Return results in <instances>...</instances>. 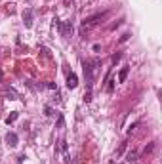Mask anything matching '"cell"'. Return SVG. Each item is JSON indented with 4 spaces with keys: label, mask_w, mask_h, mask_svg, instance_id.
I'll return each instance as SVG.
<instances>
[{
    "label": "cell",
    "mask_w": 162,
    "mask_h": 164,
    "mask_svg": "<svg viewBox=\"0 0 162 164\" xmlns=\"http://www.w3.org/2000/svg\"><path fill=\"white\" fill-rule=\"evenodd\" d=\"M23 23H25L27 29L32 27V10H25L23 11Z\"/></svg>",
    "instance_id": "obj_5"
},
{
    "label": "cell",
    "mask_w": 162,
    "mask_h": 164,
    "mask_svg": "<svg viewBox=\"0 0 162 164\" xmlns=\"http://www.w3.org/2000/svg\"><path fill=\"white\" fill-rule=\"evenodd\" d=\"M54 21H55V25H57V29H59V33H61V37H71V34H72V23H71V21L61 23L59 19H54Z\"/></svg>",
    "instance_id": "obj_3"
},
{
    "label": "cell",
    "mask_w": 162,
    "mask_h": 164,
    "mask_svg": "<svg viewBox=\"0 0 162 164\" xmlns=\"http://www.w3.org/2000/svg\"><path fill=\"white\" fill-rule=\"evenodd\" d=\"M92 50H94V52H99L101 46H99V44H94V48H92Z\"/></svg>",
    "instance_id": "obj_19"
},
{
    "label": "cell",
    "mask_w": 162,
    "mask_h": 164,
    "mask_svg": "<svg viewBox=\"0 0 162 164\" xmlns=\"http://www.w3.org/2000/svg\"><path fill=\"white\" fill-rule=\"evenodd\" d=\"M153 149H155V143H151V145H149V147H145V155H147V153H151Z\"/></svg>",
    "instance_id": "obj_16"
},
{
    "label": "cell",
    "mask_w": 162,
    "mask_h": 164,
    "mask_svg": "<svg viewBox=\"0 0 162 164\" xmlns=\"http://www.w3.org/2000/svg\"><path fill=\"white\" fill-rule=\"evenodd\" d=\"M113 88H115V80H109V86H107V92H113Z\"/></svg>",
    "instance_id": "obj_15"
},
{
    "label": "cell",
    "mask_w": 162,
    "mask_h": 164,
    "mask_svg": "<svg viewBox=\"0 0 162 164\" xmlns=\"http://www.w3.org/2000/svg\"><path fill=\"white\" fill-rule=\"evenodd\" d=\"M126 145H128L126 141H124V143H120V147H118V149H116V157H120V155H122L124 151H126Z\"/></svg>",
    "instance_id": "obj_10"
},
{
    "label": "cell",
    "mask_w": 162,
    "mask_h": 164,
    "mask_svg": "<svg viewBox=\"0 0 162 164\" xmlns=\"http://www.w3.org/2000/svg\"><path fill=\"white\" fill-rule=\"evenodd\" d=\"M17 117H19V113H17V111H14V113H11L10 117H6V124H11V122H15V120H17Z\"/></svg>",
    "instance_id": "obj_8"
},
{
    "label": "cell",
    "mask_w": 162,
    "mask_h": 164,
    "mask_svg": "<svg viewBox=\"0 0 162 164\" xmlns=\"http://www.w3.org/2000/svg\"><path fill=\"white\" fill-rule=\"evenodd\" d=\"M6 143L10 147H15L19 143V138H17V134H15V132H8L6 134Z\"/></svg>",
    "instance_id": "obj_4"
},
{
    "label": "cell",
    "mask_w": 162,
    "mask_h": 164,
    "mask_svg": "<svg viewBox=\"0 0 162 164\" xmlns=\"http://www.w3.org/2000/svg\"><path fill=\"white\" fill-rule=\"evenodd\" d=\"M90 99H92V94H90V90H88L86 94H84V101H86V103H90Z\"/></svg>",
    "instance_id": "obj_14"
},
{
    "label": "cell",
    "mask_w": 162,
    "mask_h": 164,
    "mask_svg": "<svg viewBox=\"0 0 162 164\" xmlns=\"http://www.w3.org/2000/svg\"><path fill=\"white\" fill-rule=\"evenodd\" d=\"M76 86H78V78H76V74L75 73H69L67 74V88H71V90H72V88H76Z\"/></svg>",
    "instance_id": "obj_6"
},
{
    "label": "cell",
    "mask_w": 162,
    "mask_h": 164,
    "mask_svg": "<svg viewBox=\"0 0 162 164\" xmlns=\"http://www.w3.org/2000/svg\"><path fill=\"white\" fill-rule=\"evenodd\" d=\"M48 88H50V90H57V86H55L54 82H48Z\"/></svg>",
    "instance_id": "obj_18"
},
{
    "label": "cell",
    "mask_w": 162,
    "mask_h": 164,
    "mask_svg": "<svg viewBox=\"0 0 162 164\" xmlns=\"http://www.w3.org/2000/svg\"><path fill=\"white\" fill-rule=\"evenodd\" d=\"M57 128H65V118L61 117V115L57 117Z\"/></svg>",
    "instance_id": "obj_13"
},
{
    "label": "cell",
    "mask_w": 162,
    "mask_h": 164,
    "mask_svg": "<svg viewBox=\"0 0 162 164\" xmlns=\"http://www.w3.org/2000/svg\"><path fill=\"white\" fill-rule=\"evenodd\" d=\"M84 65V74H86V82H88V90H92L94 86V80H95V74L99 71V59H86L82 63Z\"/></svg>",
    "instance_id": "obj_1"
},
{
    "label": "cell",
    "mask_w": 162,
    "mask_h": 164,
    "mask_svg": "<svg viewBox=\"0 0 162 164\" xmlns=\"http://www.w3.org/2000/svg\"><path fill=\"white\" fill-rule=\"evenodd\" d=\"M107 14H109V11H99V14L88 15V17L82 21V29H80V33H82V34H86V31H88V29H92V27H95V25H97V23H99L103 17H107Z\"/></svg>",
    "instance_id": "obj_2"
},
{
    "label": "cell",
    "mask_w": 162,
    "mask_h": 164,
    "mask_svg": "<svg viewBox=\"0 0 162 164\" xmlns=\"http://www.w3.org/2000/svg\"><path fill=\"white\" fill-rule=\"evenodd\" d=\"M44 113H46V117H54V109H52V107L50 105H46V107H44Z\"/></svg>",
    "instance_id": "obj_11"
},
{
    "label": "cell",
    "mask_w": 162,
    "mask_h": 164,
    "mask_svg": "<svg viewBox=\"0 0 162 164\" xmlns=\"http://www.w3.org/2000/svg\"><path fill=\"white\" fill-rule=\"evenodd\" d=\"M0 80H2V71H0Z\"/></svg>",
    "instance_id": "obj_20"
},
{
    "label": "cell",
    "mask_w": 162,
    "mask_h": 164,
    "mask_svg": "<svg viewBox=\"0 0 162 164\" xmlns=\"http://www.w3.org/2000/svg\"><path fill=\"white\" fill-rule=\"evenodd\" d=\"M120 59H122V52H118V54H115V55H113V63H115V65L120 61Z\"/></svg>",
    "instance_id": "obj_12"
},
{
    "label": "cell",
    "mask_w": 162,
    "mask_h": 164,
    "mask_svg": "<svg viewBox=\"0 0 162 164\" xmlns=\"http://www.w3.org/2000/svg\"><path fill=\"white\" fill-rule=\"evenodd\" d=\"M135 158H137V151H130V153L126 155V160L128 162H133Z\"/></svg>",
    "instance_id": "obj_9"
},
{
    "label": "cell",
    "mask_w": 162,
    "mask_h": 164,
    "mask_svg": "<svg viewBox=\"0 0 162 164\" xmlns=\"http://www.w3.org/2000/svg\"><path fill=\"white\" fill-rule=\"evenodd\" d=\"M63 4H65V6H72V4H75V0H63Z\"/></svg>",
    "instance_id": "obj_17"
},
{
    "label": "cell",
    "mask_w": 162,
    "mask_h": 164,
    "mask_svg": "<svg viewBox=\"0 0 162 164\" xmlns=\"http://www.w3.org/2000/svg\"><path fill=\"white\" fill-rule=\"evenodd\" d=\"M128 73H130V67H122V69H120V73H118V82H126Z\"/></svg>",
    "instance_id": "obj_7"
}]
</instances>
